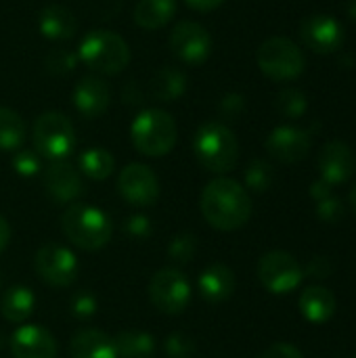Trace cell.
Listing matches in <instances>:
<instances>
[{
    "label": "cell",
    "mask_w": 356,
    "mask_h": 358,
    "mask_svg": "<svg viewBox=\"0 0 356 358\" xmlns=\"http://www.w3.org/2000/svg\"><path fill=\"white\" fill-rule=\"evenodd\" d=\"M201 214L216 231H237L252 216V197L243 185L233 178H214L201 191Z\"/></svg>",
    "instance_id": "obj_1"
},
{
    "label": "cell",
    "mask_w": 356,
    "mask_h": 358,
    "mask_svg": "<svg viewBox=\"0 0 356 358\" xmlns=\"http://www.w3.org/2000/svg\"><path fill=\"white\" fill-rule=\"evenodd\" d=\"M61 229L69 243L84 252H97L105 248L113 235L111 218L88 203H71L61 214Z\"/></svg>",
    "instance_id": "obj_2"
},
{
    "label": "cell",
    "mask_w": 356,
    "mask_h": 358,
    "mask_svg": "<svg viewBox=\"0 0 356 358\" xmlns=\"http://www.w3.org/2000/svg\"><path fill=\"white\" fill-rule=\"evenodd\" d=\"M197 162L214 174H227L237 166L239 143L233 130L220 122H206L197 128L193 138Z\"/></svg>",
    "instance_id": "obj_3"
},
{
    "label": "cell",
    "mask_w": 356,
    "mask_h": 358,
    "mask_svg": "<svg viewBox=\"0 0 356 358\" xmlns=\"http://www.w3.org/2000/svg\"><path fill=\"white\" fill-rule=\"evenodd\" d=\"M78 59L97 73L113 76L130 63V48L122 36L107 29H94L80 42Z\"/></svg>",
    "instance_id": "obj_4"
},
{
    "label": "cell",
    "mask_w": 356,
    "mask_h": 358,
    "mask_svg": "<svg viewBox=\"0 0 356 358\" xmlns=\"http://www.w3.org/2000/svg\"><path fill=\"white\" fill-rule=\"evenodd\" d=\"M132 145L147 157H162L176 145V122L164 109H145L130 126Z\"/></svg>",
    "instance_id": "obj_5"
},
{
    "label": "cell",
    "mask_w": 356,
    "mask_h": 358,
    "mask_svg": "<svg viewBox=\"0 0 356 358\" xmlns=\"http://www.w3.org/2000/svg\"><path fill=\"white\" fill-rule=\"evenodd\" d=\"M260 71L275 80V82H287L296 80L302 76L306 67V59L302 50L292 42L290 38H269L266 42L260 44L258 55H256Z\"/></svg>",
    "instance_id": "obj_6"
},
{
    "label": "cell",
    "mask_w": 356,
    "mask_h": 358,
    "mask_svg": "<svg viewBox=\"0 0 356 358\" xmlns=\"http://www.w3.org/2000/svg\"><path fill=\"white\" fill-rule=\"evenodd\" d=\"M76 145V134L69 117L61 111H46L34 124V147L36 153L57 162L65 159Z\"/></svg>",
    "instance_id": "obj_7"
},
{
    "label": "cell",
    "mask_w": 356,
    "mask_h": 358,
    "mask_svg": "<svg viewBox=\"0 0 356 358\" xmlns=\"http://www.w3.org/2000/svg\"><path fill=\"white\" fill-rule=\"evenodd\" d=\"M149 300L164 315H180L191 302V283L178 268H162L149 281Z\"/></svg>",
    "instance_id": "obj_8"
},
{
    "label": "cell",
    "mask_w": 356,
    "mask_h": 358,
    "mask_svg": "<svg viewBox=\"0 0 356 358\" xmlns=\"http://www.w3.org/2000/svg\"><path fill=\"white\" fill-rule=\"evenodd\" d=\"M258 279L264 285V289H269L271 294L283 296V294L294 292L302 283L304 271L292 254L275 250L260 258Z\"/></svg>",
    "instance_id": "obj_9"
},
{
    "label": "cell",
    "mask_w": 356,
    "mask_h": 358,
    "mask_svg": "<svg viewBox=\"0 0 356 358\" xmlns=\"http://www.w3.org/2000/svg\"><path fill=\"white\" fill-rule=\"evenodd\" d=\"M34 268L50 287H69L78 277V260L73 252L59 243H44L36 252Z\"/></svg>",
    "instance_id": "obj_10"
},
{
    "label": "cell",
    "mask_w": 356,
    "mask_h": 358,
    "mask_svg": "<svg viewBox=\"0 0 356 358\" xmlns=\"http://www.w3.org/2000/svg\"><path fill=\"white\" fill-rule=\"evenodd\" d=\"M120 195L136 208H149L159 197V180L145 164H128L118 178Z\"/></svg>",
    "instance_id": "obj_11"
},
{
    "label": "cell",
    "mask_w": 356,
    "mask_h": 358,
    "mask_svg": "<svg viewBox=\"0 0 356 358\" xmlns=\"http://www.w3.org/2000/svg\"><path fill=\"white\" fill-rule=\"evenodd\" d=\"M170 48L183 63L201 65L212 52V38L204 25L195 21H183L172 29Z\"/></svg>",
    "instance_id": "obj_12"
},
{
    "label": "cell",
    "mask_w": 356,
    "mask_h": 358,
    "mask_svg": "<svg viewBox=\"0 0 356 358\" xmlns=\"http://www.w3.org/2000/svg\"><path fill=\"white\" fill-rule=\"evenodd\" d=\"M300 38L313 52L329 55L342 48L344 29L340 21L329 15H311L300 25Z\"/></svg>",
    "instance_id": "obj_13"
},
{
    "label": "cell",
    "mask_w": 356,
    "mask_h": 358,
    "mask_svg": "<svg viewBox=\"0 0 356 358\" xmlns=\"http://www.w3.org/2000/svg\"><path fill=\"white\" fill-rule=\"evenodd\" d=\"M311 132L296 128V126H279L266 138V151L283 162V164H298L311 151Z\"/></svg>",
    "instance_id": "obj_14"
},
{
    "label": "cell",
    "mask_w": 356,
    "mask_h": 358,
    "mask_svg": "<svg viewBox=\"0 0 356 358\" xmlns=\"http://www.w3.org/2000/svg\"><path fill=\"white\" fill-rule=\"evenodd\" d=\"M319 172L321 180L327 185H342L353 178L356 172L355 151L342 141H329L319 153Z\"/></svg>",
    "instance_id": "obj_15"
},
{
    "label": "cell",
    "mask_w": 356,
    "mask_h": 358,
    "mask_svg": "<svg viewBox=\"0 0 356 358\" xmlns=\"http://www.w3.org/2000/svg\"><path fill=\"white\" fill-rule=\"evenodd\" d=\"M13 358H57V340L42 325H21L10 336Z\"/></svg>",
    "instance_id": "obj_16"
},
{
    "label": "cell",
    "mask_w": 356,
    "mask_h": 358,
    "mask_svg": "<svg viewBox=\"0 0 356 358\" xmlns=\"http://www.w3.org/2000/svg\"><path fill=\"white\" fill-rule=\"evenodd\" d=\"M44 189L59 203H69L78 199L84 191L80 172L65 159L48 164V168L44 170Z\"/></svg>",
    "instance_id": "obj_17"
},
{
    "label": "cell",
    "mask_w": 356,
    "mask_h": 358,
    "mask_svg": "<svg viewBox=\"0 0 356 358\" xmlns=\"http://www.w3.org/2000/svg\"><path fill=\"white\" fill-rule=\"evenodd\" d=\"M73 103L84 117H99L101 113L107 111L111 103V90L107 82H103L101 78L86 76L78 82L73 90Z\"/></svg>",
    "instance_id": "obj_18"
},
{
    "label": "cell",
    "mask_w": 356,
    "mask_h": 358,
    "mask_svg": "<svg viewBox=\"0 0 356 358\" xmlns=\"http://www.w3.org/2000/svg\"><path fill=\"white\" fill-rule=\"evenodd\" d=\"M235 285H237L235 273L227 264H220V262H214L208 268H204L197 279L199 294L210 304H220L229 300L235 292Z\"/></svg>",
    "instance_id": "obj_19"
},
{
    "label": "cell",
    "mask_w": 356,
    "mask_h": 358,
    "mask_svg": "<svg viewBox=\"0 0 356 358\" xmlns=\"http://www.w3.org/2000/svg\"><path fill=\"white\" fill-rule=\"evenodd\" d=\"M71 358H118L115 342L99 329H80L69 342Z\"/></svg>",
    "instance_id": "obj_20"
},
{
    "label": "cell",
    "mask_w": 356,
    "mask_h": 358,
    "mask_svg": "<svg viewBox=\"0 0 356 358\" xmlns=\"http://www.w3.org/2000/svg\"><path fill=\"white\" fill-rule=\"evenodd\" d=\"M300 313L308 323L323 325L336 313V296L321 285H313L300 296Z\"/></svg>",
    "instance_id": "obj_21"
},
{
    "label": "cell",
    "mask_w": 356,
    "mask_h": 358,
    "mask_svg": "<svg viewBox=\"0 0 356 358\" xmlns=\"http://www.w3.org/2000/svg\"><path fill=\"white\" fill-rule=\"evenodd\" d=\"M38 27L42 36L48 40H69L78 29V21L71 15V10H67L65 6L50 4L40 13Z\"/></svg>",
    "instance_id": "obj_22"
},
{
    "label": "cell",
    "mask_w": 356,
    "mask_h": 358,
    "mask_svg": "<svg viewBox=\"0 0 356 358\" xmlns=\"http://www.w3.org/2000/svg\"><path fill=\"white\" fill-rule=\"evenodd\" d=\"M34 306H36L34 292L25 285H13L0 298V315L8 323H15V325L29 319V315L34 313Z\"/></svg>",
    "instance_id": "obj_23"
},
{
    "label": "cell",
    "mask_w": 356,
    "mask_h": 358,
    "mask_svg": "<svg viewBox=\"0 0 356 358\" xmlns=\"http://www.w3.org/2000/svg\"><path fill=\"white\" fill-rule=\"evenodd\" d=\"M176 13V0H138L134 6V23L143 29L164 27Z\"/></svg>",
    "instance_id": "obj_24"
},
{
    "label": "cell",
    "mask_w": 356,
    "mask_h": 358,
    "mask_svg": "<svg viewBox=\"0 0 356 358\" xmlns=\"http://www.w3.org/2000/svg\"><path fill=\"white\" fill-rule=\"evenodd\" d=\"M113 342L118 358H149L155 352V338L141 329H124Z\"/></svg>",
    "instance_id": "obj_25"
},
{
    "label": "cell",
    "mask_w": 356,
    "mask_h": 358,
    "mask_svg": "<svg viewBox=\"0 0 356 358\" xmlns=\"http://www.w3.org/2000/svg\"><path fill=\"white\" fill-rule=\"evenodd\" d=\"M187 90V78L176 67H162L151 80V94L157 101H176Z\"/></svg>",
    "instance_id": "obj_26"
},
{
    "label": "cell",
    "mask_w": 356,
    "mask_h": 358,
    "mask_svg": "<svg viewBox=\"0 0 356 358\" xmlns=\"http://www.w3.org/2000/svg\"><path fill=\"white\" fill-rule=\"evenodd\" d=\"M115 159L107 149L92 147L80 155V172L86 174L90 180H105L113 174Z\"/></svg>",
    "instance_id": "obj_27"
},
{
    "label": "cell",
    "mask_w": 356,
    "mask_h": 358,
    "mask_svg": "<svg viewBox=\"0 0 356 358\" xmlns=\"http://www.w3.org/2000/svg\"><path fill=\"white\" fill-rule=\"evenodd\" d=\"M25 141V124L17 111L0 107V149L15 151Z\"/></svg>",
    "instance_id": "obj_28"
},
{
    "label": "cell",
    "mask_w": 356,
    "mask_h": 358,
    "mask_svg": "<svg viewBox=\"0 0 356 358\" xmlns=\"http://www.w3.org/2000/svg\"><path fill=\"white\" fill-rule=\"evenodd\" d=\"M277 111L290 120H298L306 113L308 109V101H306V94L298 88H285L277 94Z\"/></svg>",
    "instance_id": "obj_29"
},
{
    "label": "cell",
    "mask_w": 356,
    "mask_h": 358,
    "mask_svg": "<svg viewBox=\"0 0 356 358\" xmlns=\"http://www.w3.org/2000/svg\"><path fill=\"white\" fill-rule=\"evenodd\" d=\"M275 178L273 166L264 159H252L248 170H245V185L254 193H264L271 189Z\"/></svg>",
    "instance_id": "obj_30"
},
{
    "label": "cell",
    "mask_w": 356,
    "mask_h": 358,
    "mask_svg": "<svg viewBox=\"0 0 356 358\" xmlns=\"http://www.w3.org/2000/svg\"><path fill=\"white\" fill-rule=\"evenodd\" d=\"M195 252H197V239L195 235L191 233H180L176 235L170 245H168V254L174 262H180V264H187L195 258Z\"/></svg>",
    "instance_id": "obj_31"
},
{
    "label": "cell",
    "mask_w": 356,
    "mask_h": 358,
    "mask_svg": "<svg viewBox=\"0 0 356 358\" xmlns=\"http://www.w3.org/2000/svg\"><path fill=\"white\" fill-rule=\"evenodd\" d=\"M164 350L170 358H191L195 355V342L191 336L176 331V334H170L166 338Z\"/></svg>",
    "instance_id": "obj_32"
},
{
    "label": "cell",
    "mask_w": 356,
    "mask_h": 358,
    "mask_svg": "<svg viewBox=\"0 0 356 358\" xmlns=\"http://www.w3.org/2000/svg\"><path fill=\"white\" fill-rule=\"evenodd\" d=\"M13 168H15V172H17L19 176H25V178L38 174V172H40L38 153H34V151H19V153H15V157H13Z\"/></svg>",
    "instance_id": "obj_33"
},
{
    "label": "cell",
    "mask_w": 356,
    "mask_h": 358,
    "mask_svg": "<svg viewBox=\"0 0 356 358\" xmlns=\"http://www.w3.org/2000/svg\"><path fill=\"white\" fill-rule=\"evenodd\" d=\"M71 313L76 319H90L97 313V298L90 292H78L71 298Z\"/></svg>",
    "instance_id": "obj_34"
},
{
    "label": "cell",
    "mask_w": 356,
    "mask_h": 358,
    "mask_svg": "<svg viewBox=\"0 0 356 358\" xmlns=\"http://www.w3.org/2000/svg\"><path fill=\"white\" fill-rule=\"evenodd\" d=\"M317 214H319L321 220L332 224V222H338L344 216V206L336 195H329V197L317 201Z\"/></svg>",
    "instance_id": "obj_35"
},
{
    "label": "cell",
    "mask_w": 356,
    "mask_h": 358,
    "mask_svg": "<svg viewBox=\"0 0 356 358\" xmlns=\"http://www.w3.org/2000/svg\"><path fill=\"white\" fill-rule=\"evenodd\" d=\"M76 63H78V57L67 50H55L46 57V67L52 73H67L76 67Z\"/></svg>",
    "instance_id": "obj_36"
},
{
    "label": "cell",
    "mask_w": 356,
    "mask_h": 358,
    "mask_svg": "<svg viewBox=\"0 0 356 358\" xmlns=\"http://www.w3.org/2000/svg\"><path fill=\"white\" fill-rule=\"evenodd\" d=\"M122 2L124 0H86V6L99 19H111L122 8Z\"/></svg>",
    "instance_id": "obj_37"
},
{
    "label": "cell",
    "mask_w": 356,
    "mask_h": 358,
    "mask_svg": "<svg viewBox=\"0 0 356 358\" xmlns=\"http://www.w3.org/2000/svg\"><path fill=\"white\" fill-rule=\"evenodd\" d=\"M243 109H245V101H243V96L237 94V92H231V94H227V96L220 101V113H222L225 117H229V120L239 117V115L243 113Z\"/></svg>",
    "instance_id": "obj_38"
},
{
    "label": "cell",
    "mask_w": 356,
    "mask_h": 358,
    "mask_svg": "<svg viewBox=\"0 0 356 358\" xmlns=\"http://www.w3.org/2000/svg\"><path fill=\"white\" fill-rule=\"evenodd\" d=\"M260 358H304L302 357V352L296 348V346H292V344H287V342H279V344H273L271 348H266L264 350V355Z\"/></svg>",
    "instance_id": "obj_39"
},
{
    "label": "cell",
    "mask_w": 356,
    "mask_h": 358,
    "mask_svg": "<svg viewBox=\"0 0 356 358\" xmlns=\"http://www.w3.org/2000/svg\"><path fill=\"white\" fill-rule=\"evenodd\" d=\"M124 229H126L130 235H134V237H145V235H149L151 224H149V218L136 214V216H130V218L126 220Z\"/></svg>",
    "instance_id": "obj_40"
},
{
    "label": "cell",
    "mask_w": 356,
    "mask_h": 358,
    "mask_svg": "<svg viewBox=\"0 0 356 358\" xmlns=\"http://www.w3.org/2000/svg\"><path fill=\"white\" fill-rule=\"evenodd\" d=\"M329 273H332V262H329L327 258L317 256V258L311 260V264H308V275H313V277H317V279H325V277H329Z\"/></svg>",
    "instance_id": "obj_41"
},
{
    "label": "cell",
    "mask_w": 356,
    "mask_h": 358,
    "mask_svg": "<svg viewBox=\"0 0 356 358\" xmlns=\"http://www.w3.org/2000/svg\"><path fill=\"white\" fill-rule=\"evenodd\" d=\"M311 195H313L317 201H321V199H325V197L332 195V185H327L325 180H317V182L311 187Z\"/></svg>",
    "instance_id": "obj_42"
},
{
    "label": "cell",
    "mask_w": 356,
    "mask_h": 358,
    "mask_svg": "<svg viewBox=\"0 0 356 358\" xmlns=\"http://www.w3.org/2000/svg\"><path fill=\"white\" fill-rule=\"evenodd\" d=\"M191 8H195V10H214V8H218L225 0H185Z\"/></svg>",
    "instance_id": "obj_43"
},
{
    "label": "cell",
    "mask_w": 356,
    "mask_h": 358,
    "mask_svg": "<svg viewBox=\"0 0 356 358\" xmlns=\"http://www.w3.org/2000/svg\"><path fill=\"white\" fill-rule=\"evenodd\" d=\"M8 243H10V227H8L6 218L0 216V254L6 250Z\"/></svg>",
    "instance_id": "obj_44"
},
{
    "label": "cell",
    "mask_w": 356,
    "mask_h": 358,
    "mask_svg": "<svg viewBox=\"0 0 356 358\" xmlns=\"http://www.w3.org/2000/svg\"><path fill=\"white\" fill-rule=\"evenodd\" d=\"M348 17L356 21V0H350V2H348Z\"/></svg>",
    "instance_id": "obj_45"
},
{
    "label": "cell",
    "mask_w": 356,
    "mask_h": 358,
    "mask_svg": "<svg viewBox=\"0 0 356 358\" xmlns=\"http://www.w3.org/2000/svg\"><path fill=\"white\" fill-rule=\"evenodd\" d=\"M350 208H353V212L356 214V185L355 189L350 191Z\"/></svg>",
    "instance_id": "obj_46"
},
{
    "label": "cell",
    "mask_w": 356,
    "mask_h": 358,
    "mask_svg": "<svg viewBox=\"0 0 356 358\" xmlns=\"http://www.w3.org/2000/svg\"><path fill=\"white\" fill-rule=\"evenodd\" d=\"M0 283H2V279H0Z\"/></svg>",
    "instance_id": "obj_47"
},
{
    "label": "cell",
    "mask_w": 356,
    "mask_h": 358,
    "mask_svg": "<svg viewBox=\"0 0 356 358\" xmlns=\"http://www.w3.org/2000/svg\"><path fill=\"white\" fill-rule=\"evenodd\" d=\"M355 358H356V357H355Z\"/></svg>",
    "instance_id": "obj_48"
}]
</instances>
